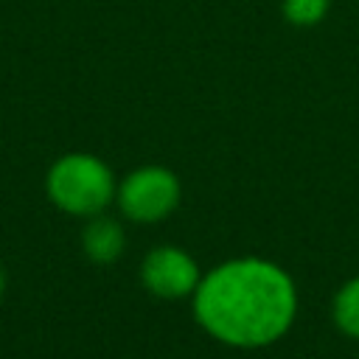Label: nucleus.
<instances>
[{"label":"nucleus","mask_w":359,"mask_h":359,"mask_svg":"<svg viewBox=\"0 0 359 359\" xmlns=\"http://www.w3.org/2000/svg\"><path fill=\"white\" fill-rule=\"evenodd\" d=\"M194 320L208 337L230 348H266L297 317L292 275L266 258L244 255L208 269L191 294Z\"/></svg>","instance_id":"f257e3e1"},{"label":"nucleus","mask_w":359,"mask_h":359,"mask_svg":"<svg viewBox=\"0 0 359 359\" xmlns=\"http://www.w3.org/2000/svg\"><path fill=\"white\" fill-rule=\"evenodd\" d=\"M118 182L112 168L90 151H67L45 174L48 199L70 216H95L115 199Z\"/></svg>","instance_id":"f03ea898"},{"label":"nucleus","mask_w":359,"mask_h":359,"mask_svg":"<svg viewBox=\"0 0 359 359\" xmlns=\"http://www.w3.org/2000/svg\"><path fill=\"white\" fill-rule=\"evenodd\" d=\"M180 177L165 165H140L129 171L115 191L121 213L135 224H157L180 205Z\"/></svg>","instance_id":"7ed1b4c3"},{"label":"nucleus","mask_w":359,"mask_h":359,"mask_svg":"<svg viewBox=\"0 0 359 359\" xmlns=\"http://www.w3.org/2000/svg\"><path fill=\"white\" fill-rule=\"evenodd\" d=\"M140 280L149 294L160 300H182L191 297L202 280V269L182 247L160 244L149 250L140 261Z\"/></svg>","instance_id":"20e7f679"},{"label":"nucleus","mask_w":359,"mask_h":359,"mask_svg":"<svg viewBox=\"0 0 359 359\" xmlns=\"http://www.w3.org/2000/svg\"><path fill=\"white\" fill-rule=\"evenodd\" d=\"M126 247V233L118 219L95 213L87 219L81 230V250L93 264H112L123 255Z\"/></svg>","instance_id":"39448f33"},{"label":"nucleus","mask_w":359,"mask_h":359,"mask_svg":"<svg viewBox=\"0 0 359 359\" xmlns=\"http://www.w3.org/2000/svg\"><path fill=\"white\" fill-rule=\"evenodd\" d=\"M331 317H334V325L345 337L359 339V275L345 280L337 289L334 303H331Z\"/></svg>","instance_id":"423d86ee"},{"label":"nucleus","mask_w":359,"mask_h":359,"mask_svg":"<svg viewBox=\"0 0 359 359\" xmlns=\"http://www.w3.org/2000/svg\"><path fill=\"white\" fill-rule=\"evenodd\" d=\"M331 8V0H283L280 3V14L289 25H297V28H309V25H317L325 20Z\"/></svg>","instance_id":"0eeeda50"},{"label":"nucleus","mask_w":359,"mask_h":359,"mask_svg":"<svg viewBox=\"0 0 359 359\" xmlns=\"http://www.w3.org/2000/svg\"><path fill=\"white\" fill-rule=\"evenodd\" d=\"M6 283H8V280H6V269L0 266V297H3V292H6Z\"/></svg>","instance_id":"6e6552de"}]
</instances>
